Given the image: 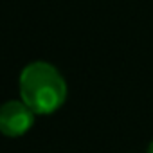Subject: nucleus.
I'll return each instance as SVG.
<instances>
[{
	"label": "nucleus",
	"mask_w": 153,
	"mask_h": 153,
	"mask_svg": "<svg viewBox=\"0 0 153 153\" xmlns=\"http://www.w3.org/2000/svg\"><path fill=\"white\" fill-rule=\"evenodd\" d=\"M20 97L34 114L49 115L63 106L67 83L54 65L33 61L20 74Z\"/></svg>",
	"instance_id": "f257e3e1"
},
{
	"label": "nucleus",
	"mask_w": 153,
	"mask_h": 153,
	"mask_svg": "<svg viewBox=\"0 0 153 153\" xmlns=\"http://www.w3.org/2000/svg\"><path fill=\"white\" fill-rule=\"evenodd\" d=\"M34 112L24 101H7L0 106V133L6 137H22L34 124Z\"/></svg>",
	"instance_id": "f03ea898"
},
{
	"label": "nucleus",
	"mask_w": 153,
	"mask_h": 153,
	"mask_svg": "<svg viewBox=\"0 0 153 153\" xmlns=\"http://www.w3.org/2000/svg\"><path fill=\"white\" fill-rule=\"evenodd\" d=\"M146 153H153V140L149 142V146H148V151H146Z\"/></svg>",
	"instance_id": "7ed1b4c3"
}]
</instances>
